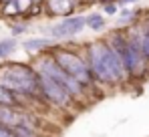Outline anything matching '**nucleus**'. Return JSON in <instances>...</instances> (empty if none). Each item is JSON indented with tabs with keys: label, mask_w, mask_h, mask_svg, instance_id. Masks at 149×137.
<instances>
[{
	"label": "nucleus",
	"mask_w": 149,
	"mask_h": 137,
	"mask_svg": "<svg viewBox=\"0 0 149 137\" xmlns=\"http://www.w3.org/2000/svg\"><path fill=\"white\" fill-rule=\"evenodd\" d=\"M0 87L8 89L10 93H20V95H32L36 89H40L38 75L22 63L0 65Z\"/></svg>",
	"instance_id": "1"
},
{
	"label": "nucleus",
	"mask_w": 149,
	"mask_h": 137,
	"mask_svg": "<svg viewBox=\"0 0 149 137\" xmlns=\"http://www.w3.org/2000/svg\"><path fill=\"white\" fill-rule=\"evenodd\" d=\"M54 61L58 63V67L63 71H67L73 79H77L83 87H87L91 83V68H89V65H85V61L79 55L58 48V50H54Z\"/></svg>",
	"instance_id": "2"
},
{
	"label": "nucleus",
	"mask_w": 149,
	"mask_h": 137,
	"mask_svg": "<svg viewBox=\"0 0 149 137\" xmlns=\"http://www.w3.org/2000/svg\"><path fill=\"white\" fill-rule=\"evenodd\" d=\"M38 73H40V75H47L50 79H54L58 85H63V87L71 93V95H74V97H79V95L83 93V85H81L77 79H73L67 71H63L54 59H42V61L38 63Z\"/></svg>",
	"instance_id": "3"
},
{
	"label": "nucleus",
	"mask_w": 149,
	"mask_h": 137,
	"mask_svg": "<svg viewBox=\"0 0 149 137\" xmlns=\"http://www.w3.org/2000/svg\"><path fill=\"white\" fill-rule=\"evenodd\" d=\"M113 50L121 57L125 68L129 73H139L141 71V52L137 50V46L131 43V38H125L121 34L113 36Z\"/></svg>",
	"instance_id": "4"
},
{
	"label": "nucleus",
	"mask_w": 149,
	"mask_h": 137,
	"mask_svg": "<svg viewBox=\"0 0 149 137\" xmlns=\"http://www.w3.org/2000/svg\"><path fill=\"white\" fill-rule=\"evenodd\" d=\"M38 85H40V91L42 95L49 99L50 103H54V105H58V107H67L69 103H71V93L67 91L63 85H58L54 79H50L47 75H40L38 77Z\"/></svg>",
	"instance_id": "5"
},
{
	"label": "nucleus",
	"mask_w": 149,
	"mask_h": 137,
	"mask_svg": "<svg viewBox=\"0 0 149 137\" xmlns=\"http://www.w3.org/2000/svg\"><path fill=\"white\" fill-rule=\"evenodd\" d=\"M103 61H105V68H107V75H109V83H119V81H123L127 68H125L121 57L107 45H103Z\"/></svg>",
	"instance_id": "6"
},
{
	"label": "nucleus",
	"mask_w": 149,
	"mask_h": 137,
	"mask_svg": "<svg viewBox=\"0 0 149 137\" xmlns=\"http://www.w3.org/2000/svg\"><path fill=\"white\" fill-rule=\"evenodd\" d=\"M89 61H91V73L103 81V83H109V75H107V68H105V61H103V43L99 45H93L89 48Z\"/></svg>",
	"instance_id": "7"
},
{
	"label": "nucleus",
	"mask_w": 149,
	"mask_h": 137,
	"mask_svg": "<svg viewBox=\"0 0 149 137\" xmlns=\"http://www.w3.org/2000/svg\"><path fill=\"white\" fill-rule=\"evenodd\" d=\"M85 24H87V20H85L83 16H69V18H65L63 22H58L56 26H52L50 36L61 38V36H71V34H77Z\"/></svg>",
	"instance_id": "8"
},
{
	"label": "nucleus",
	"mask_w": 149,
	"mask_h": 137,
	"mask_svg": "<svg viewBox=\"0 0 149 137\" xmlns=\"http://www.w3.org/2000/svg\"><path fill=\"white\" fill-rule=\"evenodd\" d=\"M131 43L137 46V50L141 52V57H145L149 61V30L143 28H135L133 34H131Z\"/></svg>",
	"instance_id": "9"
},
{
	"label": "nucleus",
	"mask_w": 149,
	"mask_h": 137,
	"mask_svg": "<svg viewBox=\"0 0 149 137\" xmlns=\"http://www.w3.org/2000/svg\"><path fill=\"white\" fill-rule=\"evenodd\" d=\"M49 14L52 16H67L74 8V0H47Z\"/></svg>",
	"instance_id": "10"
},
{
	"label": "nucleus",
	"mask_w": 149,
	"mask_h": 137,
	"mask_svg": "<svg viewBox=\"0 0 149 137\" xmlns=\"http://www.w3.org/2000/svg\"><path fill=\"white\" fill-rule=\"evenodd\" d=\"M45 46H50V38H30L24 43V48H28V50H38Z\"/></svg>",
	"instance_id": "11"
},
{
	"label": "nucleus",
	"mask_w": 149,
	"mask_h": 137,
	"mask_svg": "<svg viewBox=\"0 0 149 137\" xmlns=\"http://www.w3.org/2000/svg\"><path fill=\"white\" fill-rule=\"evenodd\" d=\"M16 103V99H14V95L8 91V89H4V87H0V107H12Z\"/></svg>",
	"instance_id": "12"
},
{
	"label": "nucleus",
	"mask_w": 149,
	"mask_h": 137,
	"mask_svg": "<svg viewBox=\"0 0 149 137\" xmlns=\"http://www.w3.org/2000/svg\"><path fill=\"white\" fill-rule=\"evenodd\" d=\"M14 46H16V43H14L12 38H4V41H0V57H8V55L14 50Z\"/></svg>",
	"instance_id": "13"
},
{
	"label": "nucleus",
	"mask_w": 149,
	"mask_h": 137,
	"mask_svg": "<svg viewBox=\"0 0 149 137\" xmlns=\"http://www.w3.org/2000/svg\"><path fill=\"white\" fill-rule=\"evenodd\" d=\"M87 24H89L91 28H95V30H99L101 26L105 24V18H103V16H99V14H91V16L87 18Z\"/></svg>",
	"instance_id": "14"
},
{
	"label": "nucleus",
	"mask_w": 149,
	"mask_h": 137,
	"mask_svg": "<svg viewBox=\"0 0 149 137\" xmlns=\"http://www.w3.org/2000/svg\"><path fill=\"white\" fill-rule=\"evenodd\" d=\"M0 137H16V135L12 133V129H8V127L0 125Z\"/></svg>",
	"instance_id": "15"
},
{
	"label": "nucleus",
	"mask_w": 149,
	"mask_h": 137,
	"mask_svg": "<svg viewBox=\"0 0 149 137\" xmlns=\"http://www.w3.org/2000/svg\"><path fill=\"white\" fill-rule=\"evenodd\" d=\"M105 10H107L109 14H115V12H117V6H115V4H107V8H105Z\"/></svg>",
	"instance_id": "16"
},
{
	"label": "nucleus",
	"mask_w": 149,
	"mask_h": 137,
	"mask_svg": "<svg viewBox=\"0 0 149 137\" xmlns=\"http://www.w3.org/2000/svg\"><path fill=\"white\" fill-rule=\"evenodd\" d=\"M24 30V26H14V34H20Z\"/></svg>",
	"instance_id": "17"
},
{
	"label": "nucleus",
	"mask_w": 149,
	"mask_h": 137,
	"mask_svg": "<svg viewBox=\"0 0 149 137\" xmlns=\"http://www.w3.org/2000/svg\"><path fill=\"white\" fill-rule=\"evenodd\" d=\"M127 2H133V0H121V4H127Z\"/></svg>",
	"instance_id": "18"
},
{
	"label": "nucleus",
	"mask_w": 149,
	"mask_h": 137,
	"mask_svg": "<svg viewBox=\"0 0 149 137\" xmlns=\"http://www.w3.org/2000/svg\"><path fill=\"white\" fill-rule=\"evenodd\" d=\"M32 2H40V0H32Z\"/></svg>",
	"instance_id": "19"
}]
</instances>
